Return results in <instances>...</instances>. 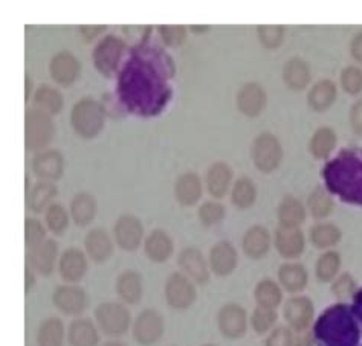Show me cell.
I'll list each match as a JSON object with an SVG mask.
<instances>
[{"instance_id":"cell-19","label":"cell","mask_w":362,"mask_h":346,"mask_svg":"<svg viewBox=\"0 0 362 346\" xmlns=\"http://www.w3.org/2000/svg\"><path fill=\"white\" fill-rule=\"evenodd\" d=\"M33 172L45 181L60 180L64 174V157L59 150H45L35 153Z\"/></svg>"},{"instance_id":"cell-56","label":"cell","mask_w":362,"mask_h":346,"mask_svg":"<svg viewBox=\"0 0 362 346\" xmlns=\"http://www.w3.org/2000/svg\"><path fill=\"white\" fill-rule=\"evenodd\" d=\"M351 311H354L356 321L362 323V288L354 296V304H351Z\"/></svg>"},{"instance_id":"cell-5","label":"cell","mask_w":362,"mask_h":346,"mask_svg":"<svg viewBox=\"0 0 362 346\" xmlns=\"http://www.w3.org/2000/svg\"><path fill=\"white\" fill-rule=\"evenodd\" d=\"M55 126L52 117L40 109L26 110L25 117V145L30 151H45L54 139Z\"/></svg>"},{"instance_id":"cell-21","label":"cell","mask_w":362,"mask_h":346,"mask_svg":"<svg viewBox=\"0 0 362 346\" xmlns=\"http://www.w3.org/2000/svg\"><path fill=\"white\" fill-rule=\"evenodd\" d=\"M89 270L88 256L80 249L71 247L64 251L59 259V272L63 280L68 284H77L86 276Z\"/></svg>"},{"instance_id":"cell-8","label":"cell","mask_w":362,"mask_h":346,"mask_svg":"<svg viewBox=\"0 0 362 346\" xmlns=\"http://www.w3.org/2000/svg\"><path fill=\"white\" fill-rule=\"evenodd\" d=\"M126 52V43L117 35H107L97 43L92 52V61L104 76L118 72V66Z\"/></svg>"},{"instance_id":"cell-7","label":"cell","mask_w":362,"mask_h":346,"mask_svg":"<svg viewBox=\"0 0 362 346\" xmlns=\"http://www.w3.org/2000/svg\"><path fill=\"white\" fill-rule=\"evenodd\" d=\"M95 322L109 338H122L130 328L132 314L121 302H103L95 309Z\"/></svg>"},{"instance_id":"cell-33","label":"cell","mask_w":362,"mask_h":346,"mask_svg":"<svg viewBox=\"0 0 362 346\" xmlns=\"http://www.w3.org/2000/svg\"><path fill=\"white\" fill-rule=\"evenodd\" d=\"M308 215V208L301 203V200L293 196H286L277 208L279 226L300 227Z\"/></svg>"},{"instance_id":"cell-60","label":"cell","mask_w":362,"mask_h":346,"mask_svg":"<svg viewBox=\"0 0 362 346\" xmlns=\"http://www.w3.org/2000/svg\"><path fill=\"white\" fill-rule=\"evenodd\" d=\"M193 32H206L209 31V26H192Z\"/></svg>"},{"instance_id":"cell-53","label":"cell","mask_w":362,"mask_h":346,"mask_svg":"<svg viewBox=\"0 0 362 346\" xmlns=\"http://www.w3.org/2000/svg\"><path fill=\"white\" fill-rule=\"evenodd\" d=\"M349 124L354 133L362 136V98L351 104L349 110Z\"/></svg>"},{"instance_id":"cell-51","label":"cell","mask_w":362,"mask_h":346,"mask_svg":"<svg viewBox=\"0 0 362 346\" xmlns=\"http://www.w3.org/2000/svg\"><path fill=\"white\" fill-rule=\"evenodd\" d=\"M162 42L167 46L176 47L187 40V28L184 25H160L158 26Z\"/></svg>"},{"instance_id":"cell-40","label":"cell","mask_w":362,"mask_h":346,"mask_svg":"<svg viewBox=\"0 0 362 346\" xmlns=\"http://www.w3.org/2000/svg\"><path fill=\"white\" fill-rule=\"evenodd\" d=\"M66 338L64 323L59 317H49L40 323L37 331V345L39 346H63Z\"/></svg>"},{"instance_id":"cell-2","label":"cell","mask_w":362,"mask_h":346,"mask_svg":"<svg viewBox=\"0 0 362 346\" xmlns=\"http://www.w3.org/2000/svg\"><path fill=\"white\" fill-rule=\"evenodd\" d=\"M322 179L330 194L362 206V150H342L322 168Z\"/></svg>"},{"instance_id":"cell-14","label":"cell","mask_w":362,"mask_h":346,"mask_svg":"<svg viewBox=\"0 0 362 346\" xmlns=\"http://www.w3.org/2000/svg\"><path fill=\"white\" fill-rule=\"evenodd\" d=\"M266 104H268V96L260 83H245L235 95L237 110L247 118L260 117L266 109Z\"/></svg>"},{"instance_id":"cell-9","label":"cell","mask_w":362,"mask_h":346,"mask_svg":"<svg viewBox=\"0 0 362 346\" xmlns=\"http://www.w3.org/2000/svg\"><path fill=\"white\" fill-rule=\"evenodd\" d=\"M165 301L171 309L184 311L196 302L197 290L194 282L184 273H171L164 287Z\"/></svg>"},{"instance_id":"cell-55","label":"cell","mask_w":362,"mask_h":346,"mask_svg":"<svg viewBox=\"0 0 362 346\" xmlns=\"http://www.w3.org/2000/svg\"><path fill=\"white\" fill-rule=\"evenodd\" d=\"M350 54L355 61L362 64V32H358L350 42Z\"/></svg>"},{"instance_id":"cell-41","label":"cell","mask_w":362,"mask_h":346,"mask_svg":"<svg viewBox=\"0 0 362 346\" xmlns=\"http://www.w3.org/2000/svg\"><path fill=\"white\" fill-rule=\"evenodd\" d=\"M257 200V186L250 177H240L234 181L231 188V201L237 209H250Z\"/></svg>"},{"instance_id":"cell-58","label":"cell","mask_w":362,"mask_h":346,"mask_svg":"<svg viewBox=\"0 0 362 346\" xmlns=\"http://www.w3.org/2000/svg\"><path fill=\"white\" fill-rule=\"evenodd\" d=\"M34 284H35L34 270H33L30 266H28L26 270H25V285H26L25 290H26V293H30V290L34 287Z\"/></svg>"},{"instance_id":"cell-59","label":"cell","mask_w":362,"mask_h":346,"mask_svg":"<svg viewBox=\"0 0 362 346\" xmlns=\"http://www.w3.org/2000/svg\"><path fill=\"white\" fill-rule=\"evenodd\" d=\"M31 93H33V81L30 78V75H26L25 76V100L26 101H30Z\"/></svg>"},{"instance_id":"cell-36","label":"cell","mask_w":362,"mask_h":346,"mask_svg":"<svg viewBox=\"0 0 362 346\" xmlns=\"http://www.w3.org/2000/svg\"><path fill=\"white\" fill-rule=\"evenodd\" d=\"M71 346H98L100 334L97 326L89 319H75L68 330Z\"/></svg>"},{"instance_id":"cell-35","label":"cell","mask_w":362,"mask_h":346,"mask_svg":"<svg viewBox=\"0 0 362 346\" xmlns=\"http://www.w3.org/2000/svg\"><path fill=\"white\" fill-rule=\"evenodd\" d=\"M337 143L338 136L335 130L332 127H320L309 141V153L318 160H326L335 151Z\"/></svg>"},{"instance_id":"cell-29","label":"cell","mask_w":362,"mask_h":346,"mask_svg":"<svg viewBox=\"0 0 362 346\" xmlns=\"http://www.w3.org/2000/svg\"><path fill=\"white\" fill-rule=\"evenodd\" d=\"M279 284L289 293H300L309 284L308 268L300 263L288 261L279 268Z\"/></svg>"},{"instance_id":"cell-31","label":"cell","mask_w":362,"mask_h":346,"mask_svg":"<svg viewBox=\"0 0 362 346\" xmlns=\"http://www.w3.org/2000/svg\"><path fill=\"white\" fill-rule=\"evenodd\" d=\"M117 293L121 301L130 305H136L144 294V282L142 276L136 270H124L117 278Z\"/></svg>"},{"instance_id":"cell-43","label":"cell","mask_w":362,"mask_h":346,"mask_svg":"<svg viewBox=\"0 0 362 346\" xmlns=\"http://www.w3.org/2000/svg\"><path fill=\"white\" fill-rule=\"evenodd\" d=\"M342 259L337 251H326L318 259L315 264V276L321 282H333L338 278L341 270Z\"/></svg>"},{"instance_id":"cell-32","label":"cell","mask_w":362,"mask_h":346,"mask_svg":"<svg viewBox=\"0 0 362 346\" xmlns=\"http://www.w3.org/2000/svg\"><path fill=\"white\" fill-rule=\"evenodd\" d=\"M98 205L97 198H95L89 192H78L71 201L69 214L74 220V223L78 227L89 226L97 217Z\"/></svg>"},{"instance_id":"cell-4","label":"cell","mask_w":362,"mask_h":346,"mask_svg":"<svg viewBox=\"0 0 362 346\" xmlns=\"http://www.w3.org/2000/svg\"><path fill=\"white\" fill-rule=\"evenodd\" d=\"M106 112L103 105L92 98H83L74 104L71 110V126L83 139H93L104 127Z\"/></svg>"},{"instance_id":"cell-52","label":"cell","mask_w":362,"mask_h":346,"mask_svg":"<svg viewBox=\"0 0 362 346\" xmlns=\"http://www.w3.org/2000/svg\"><path fill=\"white\" fill-rule=\"evenodd\" d=\"M264 346H295V335L289 326H275L266 338Z\"/></svg>"},{"instance_id":"cell-25","label":"cell","mask_w":362,"mask_h":346,"mask_svg":"<svg viewBox=\"0 0 362 346\" xmlns=\"http://www.w3.org/2000/svg\"><path fill=\"white\" fill-rule=\"evenodd\" d=\"M144 252L151 263L162 264L173 255L175 243L165 230H151L150 235L144 239Z\"/></svg>"},{"instance_id":"cell-54","label":"cell","mask_w":362,"mask_h":346,"mask_svg":"<svg viewBox=\"0 0 362 346\" xmlns=\"http://www.w3.org/2000/svg\"><path fill=\"white\" fill-rule=\"evenodd\" d=\"M104 30H107V28L104 25H95V26L84 25V26L80 28V34L84 37V40L89 43V42L93 40V38H97Z\"/></svg>"},{"instance_id":"cell-44","label":"cell","mask_w":362,"mask_h":346,"mask_svg":"<svg viewBox=\"0 0 362 346\" xmlns=\"http://www.w3.org/2000/svg\"><path fill=\"white\" fill-rule=\"evenodd\" d=\"M279 314L272 309H264V306H255L251 316V326L257 334H269L277 323Z\"/></svg>"},{"instance_id":"cell-28","label":"cell","mask_w":362,"mask_h":346,"mask_svg":"<svg viewBox=\"0 0 362 346\" xmlns=\"http://www.w3.org/2000/svg\"><path fill=\"white\" fill-rule=\"evenodd\" d=\"M57 255H59V244L55 239L47 238L45 243L30 251V267L37 273L49 276L55 268Z\"/></svg>"},{"instance_id":"cell-37","label":"cell","mask_w":362,"mask_h":346,"mask_svg":"<svg viewBox=\"0 0 362 346\" xmlns=\"http://www.w3.org/2000/svg\"><path fill=\"white\" fill-rule=\"evenodd\" d=\"M342 232L341 229L333 223H318L312 226L309 230V239L313 247L320 251H332L341 241Z\"/></svg>"},{"instance_id":"cell-26","label":"cell","mask_w":362,"mask_h":346,"mask_svg":"<svg viewBox=\"0 0 362 346\" xmlns=\"http://www.w3.org/2000/svg\"><path fill=\"white\" fill-rule=\"evenodd\" d=\"M204 194L202 179L196 172H185L175 184V197L179 205L185 208L194 206L199 203Z\"/></svg>"},{"instance_id":"cell-48","label":"cell","mask_w":362,"mask_h":346,"mask_svg":"<svg viewBox=\"0 0 362 346\" xmlns=\"http://www.w3.org/2000/svg\"><path fill=\"white\" fill-rule=\"evenodd\" d=\"M339 84L347 95L356 96L362 93V69L358 66H346L341 71Z\"/></svg>"},{"instance_id":"cell-57","label":"cell","mask_w":362,"mask_h":346,"mask_svg":"<svg viewBox=\"0 0 362 346\" xmlns=\"http://www.w3.org/2000/svg\"><path fill=\"white\" fill-rule=\"evenodd\" d=\"M313 333L303 331L298 334V338H295V346H313Z\"/></svg>"},{"instance_id":"cell-42","label":"cell","mask_w":362,"mask_h":346,"mask_svg":"<svg viewBox=\"0 0 362 346\" xmlns=\"http://www.w3.org/2000/svg\"><path fill=\"white\" fill-rule=\"evenodd\" d=\"M333 209H335V201L326 188L317 186L310 192L308 197V210L313 218H327L333 213Z\"/></svg>"},{"instance_id":"cell-11","label":"cell","mask_w":362,"mask_h":346,"mask_svg":"<svg viewBox=\"0 0 362 346\" xmlns=\"http://www.w3.org/2000/svg\"><path fill=\"white\" fill-rule=\"evenodd\" d=\"M216 322L218 331L230 340L242 339L247 331V313L242 305L235 302L225 304L218 310Z\"/></svg>"},{"instance_id":"cell-15","label":"cell","mask_w":362,"mask_h":346,"mask_svg":"<svg viewBox=\"0 0 362 346\" xmlns=\"http://www.w3.org/2000/svg\"><path fill=\"white\" fill-rule=\"evenodd\" d=\"M283 316L292 330L303 333L306 331L315 316V305L308 296H292L284 304Z\"/></svg>"},{"instance_id":"cell-22","label":"cell","mask_w":362,"mask_h":346,"mask_svg":"<svg viewBox=\"0 0 362 346\" xmlns=\"http://www.w3.org/2000/svg\"><path fill=\"white\" fill-rule=\"evenodd\" d=\"M271 244L272 237L269 230L260 225H254L250 229H246L242 238L243 253L250 259H254V261H259V259L268 255L271 251Z\"/></svg>"},{"instance_id":"cell-62","label":"cell","mask_w":362,"mask_h":346,"mask_svg":"<svg viewBox=\"0 0 362 346\" xmlns=\"http://www.w3.org/2000/svg\"><path fill=\"white\" fill-rule=\"evenodd\" d=\"M204 346H214V345H204Z\"/></svg>"},{"instance_id":"cell-38","label":"cell","mask_w":362,"mask_h":346,"mask_svg":"<svg viewBox=\"0 0 362 346\" xmlns=\"http://www.w3.org/2000/svg\"><path fill=\"white\" fill-rule=\"evenodd\" d=\"M34 102L37 109L49 113L51 117L59 114L64 107L63 95L60 93L59 89L54 88L51 84H42L40 88L35 90Z\"/></svg>"},{"instance_id":"cell-24","label":"cell","mask_w":362,"mask_h":346,"mask_svg":"<svg viewBox=\"0 0 362 346\" xmlns=\"http://www.w3.org/2000/svg\"><path fill=\"white\" fill-rule=\"evenodd\" d=\"M84 249L93 263H106L113 253V243L107 230L103 227L92 229L84 238Z\"/></svg>"},{"instance_id":"cell-1","label":"cell","mask_w":362,"mask_h":346,"mask_svg":"<svg viewBox=\"0 0 362 346\" xmlns=\"http://www.w3.org/2000/svg\"><path fill=\"white\" fill-rule=\"evenodd\" d=\"M175 64L158 47H136L118 75L119 100L138 117H155L171 95Z\"/></svg>"},{"instance_id":"cell-16","label":"cell","mask_w":362,"mask_h":346,"mask_svg":"<svg viewBox=\"0 0 362 346\" xmlns=\"http://www.w3.org/2000/svg\"><path fill=\"white\" fill-rule=\"evenodd\" d=\"M177 266L184 275L199 285H205L209 281V264L205 255L197 247H185L177 256Z\"/></svg>"},{"instance_id":"cell-17","label":"cell","mask_w":362,"mask_h":346,"mask_svg":"<svg viewBox=\"0 0 362 346\" xmlns=\"http://www.w3.org/2000/svg\"><path fill=\"white\" fill-rule=\"evenodd\" d=\"M274 244L281 258L293 261L300 258L306 249V238L300 227H286L279 226L275 229Z\"/></svg>"},{"instance_id":"cell-18","label":"cell","mask_w":362,"mask_h":346,"mask_svg":"<svg viewBox=\"0 0 362 346\" xmlns=\"http://www.w3.org/2000/svg\"><path fill=\"white\" fill-rule=\"evenodd\" d=\"M209 270L218 278H225L234 273L239 264V252L230 241L216 243L209 251Z\"/></svg>"},{"instance_id":"cell-50","label":"cell","mask_w":362,"mask_h":346,"mask_svg":"<svg viewBox=\"0 0 362 346\" xmlns=\"http://www.w3.org/2000/svg\"><path fill=\"white\" fill-rule=\"evenodd\" d=\"M359 290L355 278L350 273H341L335 281L332 282V293L337 299H354V296Z\"/></svg>"},{"instance_id":"cell-3","label":"cell","mask_w":362,"mask_h":346,"mask_svg":"<svg viewBox=\"0 0 362 346\" xmlns=\"http://www.w3.org/2000/svg\"><path fill=\"white\" fill-rule=\"evenodd\" d=\"M313 338L322 346H358L361 330L350 306L337 304L324 311L313 326Z\"/></svg>"},{"instance_id":"cell-13","label":"cell","mask_w":362,"mask_h":346,"mask_svg":"<svg viewBox=\"0 0 362 346\" xmlns=\"http://www.w3.org/2000/svg\"><path fill=\"white\" fill-rule=\"evenodd\" d=\"M52 304L66 316H78L88 310L89 296L81 287L60 285L52 293Z\"/></svg>"},{"instance_id":"cell-6","label":"cell","mask_w":362,"mask_h":346,"mask_svg":"<svg viewBox=\"0 0 362 346\" xmlns=\"http://www.w3.org/2000/svg\"><path fill=\"white\" fill-rule=\"evenodd\" d=\"M251 159L254 167L263 174H271L279 169L283 160V145L280 139L271 131H263L251 145Z\"/></svg>"},{"instance_id":"cell-27","label":"cell","mask_w":362,"mask_h":346,"mask_svg":"<svg viewBox=\"0 0 362 346\" xmlns=\"http://www.w3.org/2000/svg\"><path fill=\"white\" fill-rule=\"evenodd\" d=\"M312 78L310 66L300 56H293L283 66V81L292 92H301L309 85Z\"/></svg>"},{"instance_id":"cell-39","label":"cell","mask_w":362,"mask_h":346,"mask_svg":"<svg viewBox=\"0 0 362 346\" xmlns=\"http://www.w3.org/2000/svg\"><path fill=\"white\" fill-rule=\"evenodd\" d=\"M254 299L257 306H264V309L275 310L283 301L281 285L274 280H262L254 288Z\"/></svg>"},{"instance_id":"cell-47","label":"cell","mask_w":362,"mask_h":346,"mask_svg":"<svg viewBox=\"0 0 362 346\" xmlns=\"http://www.w3.org/2000/svg\"><path fill=\"white\" fill-rule=\"evenodd\" d=\"M257 37L266 49H277L284 40V26L283 25H259L257 26Z\"/></svg>"},{"instance_id":"cell-45","label":"cell","mask_w":362,"mask_h":346,"mask_svg":"<svg viewBox=\"0 0 362 346\" xmlns=\"http://www.w3.org/2000/svg\"><path fill=\"white\" fill-rule=\"evenodd\" d=\"M46 227L51 230L54 235L63 234L69 226V214L64 206L60 203H54L45 213Z\"/></svg>"},{"instance_id":"cell-20","label":"cell","mask_w":362,"mask_h":346,"mask_svg":"<svg viewBox=\"0 0 362 346\" xmlns=\"http://www.w3.org/2000/svg\"><path fill=\"white\" fill-rule=\"evenodd\" d=\"M49 72L52 80L68 88L72 83L77 81L78 75L81 72V64L77 56L72 52H59L52 56L51 64H49Z\"/></svg>"},{"instance_id":"cell-12","label":"cell","mask_w":362,"mask_h":346,"mask_svg":"<svg viewBox=\"0 0 362 346\" xmlns=\"http://www.w3.org/2000/svg\"><path fill=\"white\" fill-rule=\"evenodd\" d=\"M113 237L117 244L126 252H135L142 244L144 227L141 220L132 214H122L113 226Z\"/></svg>"},{"instance_id":"cell-49","label":"cell","mask_w":362,"mask_h":346,"mask_svg":"<svg viewBox=\"0 0 362 346\" xmlns=\"http://www.w3.org/2000/svg\"><path fill=\"white\" fill-rule=\"evenodd\" d=\"M46 227L40 220L26 218L25 220V243L26 247L33 251L37 246L46 241Z\"/></svg>"},{"instance_id":"cell-10","label":"cell","mask_w":362,"mask_h":346,"mask_svg":"<svg viewBox=\"0 0 362 346\" xmlns=\"http://www.w3.org/2000/svg\"><path fill=\"white\" fill-rule=\"evenodd\" d=\"M164 317L153 309L141 311L132 325L133 339L142 346H151L158 343L162 339V335H164Z\"/></svg>"},{"instance_id":"cell-30","label":"cell","mask_w":362,"mask_h":346,"mask_svg":"<svg viewBox=\"0 0 362 346\" xmlns=\"http://www.w3.org/2000/svg\"><path fill=\"white\" fill-rule=\"evenodd\" d=\"M338 98V88L332 80H320L308 92V104L313 112H326Z\"/></svg>"},{"instance_id":"cell-46","label":"cell","mask_w":362,"mask_h":346,"mask_svg":"<svg viewBox=\"0 0 362 346\" xmlns=\"http://www.w3.org/2000/svg\"><path fill=\"white\" fill-rule=\"evenodd\" d=\"M225 215H226V209L221 201L217 200L205 201V203L201 205V208L197 210V218L205 227H213L218 225L225 218Z\"/></svg>"},{"instance_id":"cell-34","label":"cell","mask_w":362,"mask_h":346,"mask_svg":"<svg viewBox=\"0 0 362 346\" xmlns=\"http://www.w3.org/2000/svg\"><path fill=\"white\" fill-rule=\"evenodd\" d=\"M57 196H59V189L54 185V181L40 180L26 194V203L33 213L42 214L46 213L51 205H54L52 201Z\"/></svg>"},{"instance_id":"cell-23","label":"cell","mask_w":362,"mask_h":346,"mask_svg":"<svg viewBox=\"0 0 362 346\" xmlns=\"http://www.w3.org/2000/svg\"><path fill=\"white\" fill-rule=\"evenodd\" d=\"M233 169L225 162H216L208 168L205 176V186L209 196L221 200L233 186Z\"/></svg>"},{"instance_id":"cell-61","label":"cell","mask_w":362,"mask_h":346,"mask_svg":"<svg viewBox=\"0 0 362 346\" xmlns=\"http://www.w3.org/2000/svg\"><path fill=\"white\" fill-rule=\"evenodd\" d=\"M103 346H126L122 342L119 340H110V342H106Z\"/></svg>"}]
</instances>
